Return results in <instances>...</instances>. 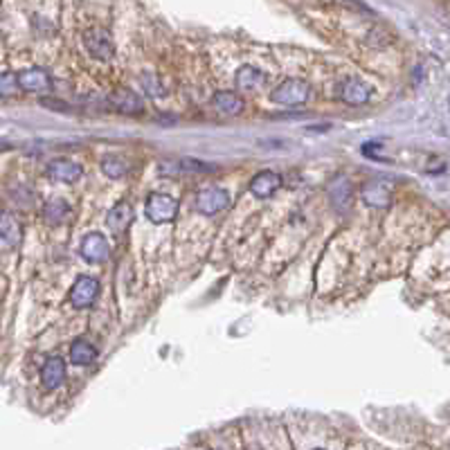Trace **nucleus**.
Returning <instances> with one entry per match:
<instances>
[{
  "label": "nucleus",
  "instance_id": "f257e3e1",
  "mask_svg": "<svg viewBox=\"0 0 450 450\" xmlns=\"http://www.w3.org/2000/svg\"><path fill=\"white\" fill-rule=\"evenodd\" d=\"M309 97H311V86L307 81L286 79L284 83H279V86L273 90L271 100L282 106H300V104H307Z\"/></svg>",
  "mask_w": 450,
  "mask_h": 450
},
{
  "label": "nucleus",
  "instance_id": "f03ea898",
  "mask_svg": "<svg viewBox=\"0 0 450 450\" xmlns=\"http://www.w3.org/2000/svg\"><path fill=\"white\" fill-rule=\"evenodd\" d=\"M178 214V201H174L169 194L153 191L147 199V216L151 223H172Z\"/></svg>",
  "mask_w": 450,
  "mask_h": 450
},
{
  "label": "nucleus",
  "instance_id": "7ed1b4c3",
  "mask_svg": "<svg viewBox=\"0 0 450 450\" xmlns=\"http://www.w3.org/2000/svg\"><path fill=\"white\" fill-rule=\"evenodd\" d=\"M329 201H331V208L338 214H347L351 210V205H354V185H351V180L347 176H336L329 182Z\"/></svg>",
  "mask_w": 450,
  "mask_h": 450
},
{
  "label": "nucleus",
  "instance_id": "20e7f679",
  "mask_svg": "<svg viewBox=\"0 0 450 450\" xmlns=\"http://www.w3.org/2000/svg\"><path fill=\"white\" fill-rule=\"evenodd\" d=\"M83 45H86V50L100 61H108L113 59L115 54V47L111 41V34L102 28H90L83 32Z\"/></svg>",
  "mask_w": 450,
  "mask_h": 450
},
{
  "label": "nucleus",
  "instance_id": "39448f33",
  "mask_svg": "<svg viewBox=\"0 0 450 450\" xmlns=\"http://www.w3.org/2000/svg\"><path fill=\"white\" fill-rule=\"evenodd\" d=\"M97 295H100V282L95 277L81 275L70 290V302L75 304V309H88Z\"/></svg>",
  "mask_w": 450,
  "mask_h": 450
},
{
  "label": "nucleus",
  "instance_id": "423d86ee",
  "mask_svg": "<svg viewBox=\"0 0 450 450\" xmlns=\"http://www.w3.org/2000/svg\"><path fill=\"white\" fill-rule=\"evenodd\" d=\"M18 88L25 93H34V95H43L52 90V79L43 68H28L23 70L20 75L16 77Z\"/></svg>",
  "mask_w": 450,
  "mask_h": 450
},
{
  "label": "nucleus",
  "instance_id": "0eeeda50",
  "mask_svg": "<svg viewBox=\"0 0 450 450\" xmlns=\"http://www.w3.org/2000/svg\"><path fill=\"white\" fill-rule=\"evenodd\" d=\"M47 178L52 182H64V185H72V182H79L83 176L81 165L66 160V158H59V160H52L45 169Z\"/></svg>",
  "mask_w": 450,
  "mask_h": 450
},
{
  "label": "nucleus",
  "instance_id": "6e6552de",
  "mask_svg": "<svg viewBox=\"0 0 450 450\" xmlns=\"http://www.w3.org/2000/svg\"><path fill=\"white\" fill-rule=\"evenodd\" d=\"M227 205H230V194L225 189H218V187L203 189L196 196V208L205 216H214L218 212H223Z\"/></svg>",
  "mask_w": 450,
  "mask_h": 450
},
{
  "label": "nucleus",
  "instance_id": "1a4fd4ad",
  "mask_svg": "<svg viewBox=\"0 0 450 450\" xmlns=\"http://www.w3.org/2000/svg\"><path fill=\"white\" fill-rule=\"evenodd\" d=\"M79 252L88 264H102L108 259V254H111V246H108L106 237H102L100 232H90L83 237Z\"/></svg>",
  "mask_w": 450,
  "mask_h": 450
},
{
  "label": "nucleus",
  "instance_id": "9d476101",
  "mask_svg": "<svg viewBox=\"0 0 450 450\" xmlns=\"http://www.w3.org/2000/svg\"><path fill=\"white\" fill-rule=\"evenodd\" d=\"M362 201L369 208H390L392 203V187L387 182L381 180H372L362 187Z\"/></svg>",
  "mask_w": 450,
  "mask_h": 450
},
{
  "label": "nucleus",
  "instance_id": "9b49d317",
  "mask_svg": "<svg viewBox=\"0 0 450 450\" xmlns=\"http://www.w3.org/2000/svg\"><path fill=\"white\" fill-rule=\"evenodd\" d=\"M66 381V362L61 360L59 356H50L43 362L41 369V383L45 390H57Z\"/></svg>",
  "mask_w": 450,
  "mask_h": 450
},
{
  "label": "nucleus",
  "instance_id": "f8f14e48",
  "mask_svg": "<svg viewBox=\"0 0 450 450\" xmlns=\"http://www.w3.org/2000/svg\"><path fill=\"white\" fill-rule=\"evenodd\" d=\"M23 239V227L16 216L11 214H0V246L5 250H14Z\"/></svg>",
  "mask_w": 450,
  "mask_h": 450
},
{
  "label": "nucleus",
  "instance_id": "ddd939ff",
  "mask_svg": "<svg viewBox=\"0 0 450 450\" xmlns=\"http://www.w3.org/2000/svg\"><path fill=\"white\" fill-rule=\"evenodd\" d=\"M131 223H133V208H131L126 201H119L115 208L108 212L106 225H108V230H111L115 237H122L129 230Z\"/></svg>",
  "mask_w": 450,
  "mask_h": 450
},
{
  "label": "nucleus",
  "instance_id": "4468645a",
  "mask_svg": "<svg viewBox=\"0 0 450 450\" xmlns=\"http://www.w3.org/2000/svg\"><path fill=\"white\" fill-rule=\"evenodd\" d=\"M279 187H282V178L275 172H259L250 180V191L261 201L271 199Z\"/></svg>",
  "mask_w": 450,
  "mask_h": 450
},
{
  "label": "nucleus",
  "instance_id": "2eb2a0df",
  "mask_svg": "<svg viewBox=\"0 0 450 450\" xmlns=\"http://www.w3.org/2000/svg\"><path fill=\"white\" fill-rule=\"evenodd\" d=\"M266 83V75L254 66H241L237 70V88L241 93H254L261 90Z\"/></svg>",
  "mask_w": 450,
  "mask_h": 450
},
{
  "label": "nucleus",
  "instance_id": "dca6fc26",
  "mask_svg": "<svg viewBox=\"0 0 450 450\" xmlns=\"http://www.w3.org/2000/svg\"><path fill=\"white\" fill-rule=\"evenodd\" d=\"M212 104L216 106V111L221 115H241L246 111V102H243V97L237 93H227L221 90L212 97Z\"/></svg>",
  "mask_w": 450,
  "mask_h": 450
},
{
  "label": "nucleus",
  "instance_id": "f3484780",
  "mask_svg": "<svg viewBox=\"0 0 450 450\" xmlns=\"http://www.w3.org/2000/svg\"><path fill=\"white\" fill-rule=\"evenodd\" d=\"M369 86L367 83H362L358 79H347L343 86H340V97L351 104V106H362L369 102Z\"/></svg>",
  "mask_w": 450,
  "mask_h": 450
},
{
  "label": "nucleus",
  "instance_id": "a211bd4d",
  "mask_svg": "<svg viewBox=\"0 0 450 450\" xmlns=\"http://www.w3.org/2000/svg\"><path fill=\"white\" fill-rule=\"evenodd\" d=\"M111 106L115 111L124 113V115H140L142 113V100L131 90H117L111 95Z\"/></svg>",
  "mask_w": 450,
  "mask_h": 450
},
{
  "label": "nucleus",
  "instance_id": "6ab92c4d",
  "mask_svg": "<svg viewBox=\"0 0 450 450\" xmlns=\"http://www.w3.org/2000/svg\"><path fill=\"white\" fill-rule=\"evenodd\" d=\"M70 360L79 365V367H88V365H93L97 360V349L93 343H88V340H75L70 347Z\"/></svg>",
  "mask_w": 450,
  "mask_h": 450
},
{
  "label": "nucleus",
  "instance_id": "aec40b11",
  "mask_svg": "<svg viewBox=\"0 0 450 450\" xmlns=\"http://www.w3.org/2000/svg\"><path fill=\"white\" fill-rule=\"evenodd\" d=\"M162 172L172 174H208L214 172V167H210L208 162H201V160H191V158H182L178 162H162Z\"/></svg>",
  "mask_w": 450,
  "mask_h": 450
},
{
  "label": "nucleus",
  "instance_id": "412c9836",
  "mask_svg": "<svg viewBox=\"0 0 450 450\" xmlns=\"http://www.w3.org/2000/svg\"><path fill=\"white\" fill-rule=\"evenodd\" d=\"M45 218L50 223H61L64 218L70 214V205L64 201V199H52V201H47L45 203V210H43Z\"/></svg>",
  "mask_w": 450,
  "mask_h": 450
},
{
  "label": "nucleus",
  "instance_id": "4be33fe9",
  "mask_svg": "<svg viewBox=\"0 0 450 450\" xmlns=\"http://www.w3.org/2000/svg\"><path fill=\"white\" fill-rule=\"evenodd\" d=\"M102 172L108 178H122V176L126 174V165L117 155H106L104 160H102Z\"/></svg>",
  "mask_w": 450,
  "mask_h": 450
},
{
  "label": "nucleus",
  "instance_id": "5701e85b",
  "mask_svg": "<svg viewBox=\"0 0 450 450\" xmlns=\"http://www.w3.org/2000/svg\"><path fill=\"white\" fill-rule=\"evenodd\" d=\"M16 90H18L16 75H11V72H0V97H11V95H16Z\"/></svg>",
  "mask_w": 450,
  "mask_h": 450
},
{
  "label": "nucleus",
  "instance_id": "b1692460",
  "mask_svg": "<svg viewBox=\"0 0 450 450\" xmlns=\"http://www.w3.org/2000/svg\"><path fill=\"white\" fill-rule=\"evenodd\" d=\"M142 83H144V88H147V93L151 97H162L165 95V88L158 83L155 75H147V77H142Z\"/></svg>",
  "mask_w": 450,
  "mask_h": 450
},
{
  "label": "nucleus",
  "instance_id": "393cba45",
  "mask_svg": "<svg viewBox=\"0 0 450 450\" xmlns=\"http://www.w3.org/2000/svg\"><path fill=\"white\" fill-rule=\"evenodd\" d=\"M340 5H347V7H354L358 11H367V7L362 5V0H338Z\"/></svg>",
  "mask_w": 450,
  "mask_h": 450
},
{
  "label": "nucleus",
  "instance_id": "a878e982",
  "mask_svg": "<svg viewBox=\"0 0 450 450\" xmlns=\"http://www.w3.org/2000/svg\"><path fill=\"white\" fill-rule=\"evenodd\" d=\"M43 106H50V108H68L64 102H50V100H43Z\"/></svg>",
  "mask_w": 450,
  "mask_h": 450
},
{
  "label": "nucleus",
  "instance_id": "bb28decb",
  "mask_svg": "<svg viewBox=\"0 0 450 450\" xmlns=\"http://www.w3.org/2000/svg\"><path fill=\"white\" fill-rule=\"evenodd\" d=\"M5 149H9V144L7 142H0V151H5Z\"/></svg>",
  "mask_w": 450,
  "mask_h": 450
},
{
  "label": "nucleus",
  "instance_id": "cd10ccee",
  "mask_svg": "<svg viewBox=\"0 0 450 450\" xmlns=\"http://www.w3.org/2000/svg\"><path fill=\"white\" fill-rule=\"evenodd\" d=\"M0 214H3V201H0Z\"/></svg>",
  "mask_w": 450,
  "mask_h": 450
}]
</instances>
